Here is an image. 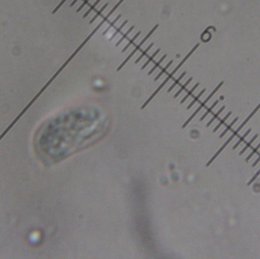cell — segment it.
<instances>
[{"label": "cell", "instance_id": "cell-11", "mask_svg": "<svg viewBox=\"0 0 260 259\" xmlns=\"http://www.w3.org/2000/svg\"><path fill=\"white\" fill-rule=\"evenodd\" d=\"M258 136H259V135H255V136H254L253 138H252L251 140L249 141V142L247 143V144H246V145L245 147H243V150H242V151H240V154H240V155H242V154H243V153H244V152H245L246 151V150H247L248 148H249V147H250V145H252V143L253 142V141H255V140H256V138H258Z\"/></svg>", "mask_w": 260, "mask_h": 259}, {"label": "cell", "instance_id": "cell-18", "mask_svg": "<svg viewBox=\"0 0 260 259\" xmlns=\"http://www.w3.org/2000/svg\"><path fill=\"white\" fill-rule=\"evenodd\" d=\"M231 114H232V112H229V113H228V114H227L226 116H224V118H223V119H221V122H219V124H218V125H217L215 128V129L213 130V132H217V130L218 129V128H219L221 127V125L224 123V122L226 121L227 119H228V117L230 116V115H231Z\"/></svg>", "mask_w": 260, "mask_h": 259}, {"label": "cell", "instance_id": "cell-21", "mask_svg": "<svg viewBox=\"0 0 260 259\" xmlns=\"http://www.w3.org/2000/svg\"><path fill=\"white\" fill-rule=\"evenodd\" d=\"M250 132H251V129H250V128H249V130H248L247 132H246L245 134L243 135V136H242V137H241L240 138V140L238 141H237V143H236V144H235V145L234 147H233V149H234H234H236L237 147L239 146V145H240V144L241 142H242V141H244V139H245V138L246 137V136L248 135L249 134V133H250Z\"/></svg>", "mask_w": 260, "mask_h": 259}, {"label": "cell", "instance_id": "cell-26", "mask_svg": "<svg viewBox=\"0 0 260 259\" xmlns=\"http://www.w3.org/2000/svg\"><path fill=\"white\" fill-rule=\"evenodd\" d=\"M259 147H260V143L258 145H257V146L256 147H255V148L253 149V151H252L251 153L249 154V155L247 157H246V161H249V160L251 159V157H253V156L254 154H255L256 153V152H257V151H258Z\"/></svg>", "mask_w": 260, "mask_h": 259}, {"label": "cell", "instance_id": "cell-13", "mask_svg": "<svg viewBox=\"0 0 260 259\" xmlns=\"http://www.w3.org/2000/svg\"><path fill=\"white\" fill-rule=\"evenodd\" d=\"M134 28H135V26H132V27H131V28H130L129 29V30H127V31H126V34H124L123 35V37H122V38L120 39V40H119V41H118L117 43H116V47H118V46H119V45H120V43H121L123 42V41L124 40H125V39H126V37H128L129 34L130 33H131V32H132V30H133V29H134Z\"/></svg>", "mask_w": 260, "mask_h": 259}, {"label": "cell", "instance_id": "cell-9", "mask_svg": "<svg viewBox=\"0 0 260 259\" xmlns=\"http://www.w3.org/2000/svg\"><path fill=\"white\" fill-rule=\"evenodd\" d=\"M140 34H141V31L137 32V34H135V36L133 37H132V40H130V41H129L128 44L126 45V47H124L123 49V50H122V53H124V52H126V50H127V49H128L129 47L130 46H131V45H132V43H133L135 42V40H136V39L138 38V37H139V36H140Z\"/></svg>", "mask_w": 260, "mask_h": 259}, {"label": "cell", "instance_id": "cell-4", "mask_svg": "<svg viewBox=\"0 0 260 259\" xmlns=\"http://www.w3.org/2000/svg\"><path fill=\"white\" fill-rule=\"evenodd\" d=\"M198 47H199V43H197V44H196V46H195V47H193V48H192V50H191V51H190V53H188L187 55H186L185 58H184L183 60H182L181 62H179V63L178 64V65H177V66H176V68H175L174 69H173V70L172 71V72H171V73H170V74H172V75H173H173H174V74H176V73H177V71L179 70V68H180V67H181V66H183V64L185 63L186 62V60H187L188 59H189V58H190V56H191V55H192V53H193L195 51H196V49H197V48H198Z\"/></svg>", "mask_w": 260, "mask_h": 259}, {"label": "cell", "instance_id": "cell-1", "mask_svg": "<svg viewBox=\"0 0 260 259\" xmlns=\"http://www.w3.org/2000/svg\"><path fill=\"white\" fill-rule=\"evenodd\" d=\"M259 108H260V103L259 104L258 106H256V109H255V110H254L253 111V112H252L251 113H250V115H249V116H248L247 118H246V119H245V120H244V122H243V123L241 124V125H240V126H239L238 128H237V129L236 130V131H234V133H233L232 135L230 136V138H228V141H227L226 142L224 143V145H223V146H222L221 147V148H220L219 150H218V151H217V153H216L215 154V155H214L213 157H212V158H211V159L210 160H209V161L208 162V163H207L206 166H209V165H210V164H211V163H212V162H213L214 160H215L216 157H217V156L219 155L220 154H221V151H223V150H224V149L225 148V147H226L227 145H228V144H229V143H230V141H231L233 140V138H234V137H235V136H236V135H237V134H238V133H239V132H240V130L242 129V128H243V126H244V125H245L247 123V122L249 121V119H251L252 117H253V115L255 114V113H256V112H257V110H259Z\"/></svg>", "mask_w": 260, "mask_h": 259}, {"label": "cell", "instance_id": "cell-23", "mask_svg": "<svg viewBox=\"0 0 260 259\" xmlns=\"http://www.w3.org/2000/svg\"><path fill=\"white\" fill-rule=\"evenodd\" d=\"M100 1H101V0H97L96 2H94V4L92 5L90 7V9H88V10H87V11H86V12H85V15H83V18H86V17H87V15H89L90 13L92 11L94 10V8H95V7H96V6H97V5H98V3H99V2H100Z\"/></svg>", "mask_w": 260, "mask_h": 259}, {"label": "cell", "instance_id": "cell-25", "mask_svg": "<svg viewBox=\"0 0 260 259\" xmlns=\"http://www.w3.org/2000/svg\"><path fill=\"white\" fill-rule=\"evenodd\" d=\"M121 18V15H118L117 17L115 19H114V21H113V22H112V23H111L110 24V26H109L108 28H107V29H106V30H104V33H103V35H105V34H107V32H108V30H110V28H112V27H113V26L114 25V24H115L116 23V22H117L118 21H119V18Z\"/></svg>", "mask_w": 260, "mask_h": 259}, {"label": "cell", "instance_id": "cell-19", "mask_svg": "<svg viewBox=\"0 0 260 259\" xmlns=\"http://www.w3.org/2000/svg\"><path fill=\"white\" fill-rule=\"evenodd\" d=\"M237 120H238V117H237V118H235L234 119V120H233L232 122H231V123L230 124H229V125H228V127L226 128V129L224 130V132H222V134L221 135H220V138H223V137H224V135L226 134L227 132H228V131H229V130L230 129V128H231V127H232L233 125H234L235 124V122H236L237 121Z\"/></svg>", "mask_w": 260, "mask_h": 259}, {"label": "cell", "instance_id": "cell-27", "mask_svg": "<svg viewBox=\"0 0 260 259\" xmlns=\"http://www.w3.org/2000/svg\"><path fill=\"white\" fill-rule=\"evenodd\" d=\"M260 174V169L259 170V171L257 172H256V174L254 175V176H253V178L251 179H250V180L249 181V183H247V185H250L252 184V183H253L254 181H255V179H256V178H257V177H258V176Z\"/></svg>", "mask_w": 260, "mask_h": 259}, {"label": "cell", "instance_id": "cell-29", "mask_svg": "<svg viewBox=\"0 0 260 259\" xmlns=\"http://www.w3.org/2000/svg\"><path fill=\"white\" fill-rule=\"evenodd\" d=\"M89 1H90V0H85V1H84V2H83V3H82V4H81V5H80V7H79V9H77V12H79V11H81V9H83L84 7L86 5H87V2H89Z\"/></svg>", "mask_w": 260, "mask_h": 259}, {"label": "cell", "instance_id": "cell-30", "mask_svg": "<svg viewBox=\"0 0 260 259\" xmlns=\"http://www.w3.org/2000/svg\"><path fill=\"white\" fill-rule=\"evenodd\" d=\"M260 161V155L259 156V157L258 158H257V159H256V160L255 162H254L253 163V165H252V166H253V167H254V166H256V165H257V164H258L259 162Z\"/></svg>", "mask_w": 260, "mask_h": 259}, {"label": "cell", "instance_id": "cell-22", "mask_svg": "<svg viewBox=\"0 0 260 259\" xmlns=\"http://www.w3.org/2000/svg\"><path fill=\"white\" fill-rule=\"evenodd\" d=\"M127 23H128V20H126V21H124L123 23L121 25H120V27H119V28H118L117 29H116V31H115V33H114V34H113V35H112V36H111L110 40H113V39H114V37H115L116 36V35H117L118 34H119V32L121 31L122 29H123V28L124 27H125V26H126V24H127Z\"/></svg>", "mask_w": 260, "mask_h": 259}, {"label": "cell", "instance_id": "cell-15", "mask_svg": "<svg viewBox=\"0 0 260 259\" xmlns=\"http://www.w3.org/2000/svg\"><path fill=\"white\" fill-rule=\"evenodd\" d=\"M192 78H190L188 79L187 81H186L185 84H184L183 85H182V87H180V88H179V91H177V93H176V94L174 95V98H177V97H178V96H179V94H180V93H182V91H183V90L185 89L186 87V86H187V85H189V84H190V82H191V81H192Z\"/></svg>", "mask_w": 260, "mask_h": 259}, {"label": "cell", "instance_id": "cell-16", "mask_svg": "<svg viewBox=\"0 0 260 259\" xmlns=\"http://www.w3.org/2000/svg\"><path fill=\"white\" fill-rule=\"evenodd\" d=\"M198 85H199V83H197V84H196V85H194V87H192V89L190 90V91L188 92V93H187V94H186V96H185V97H183V99H182V100H181V101H180V103H181V104H182V103H184V102H185L186 100H187V99H188V97H190V95H191V94H192V93H193V91H194L195 90H196V88H197V87H198Z\"/></svg>", "mask_w": 260, "mask_h": 259}, {"label": "cell", "instance_id": "cell-31", "mask_svg": "<svg viewBox=\"0 0 260 259\" xmlns=\"http://www.w3.org/2000/svg\"><path fill=\"white\" fill-rule=\"evenodd\" d=\"M78 1H79V0H74V1H73L72 2V3H71V5H70V6L71 7H72L73 5H74L75 4V3H76L77 2H78Z\"/></svg>", "mask_w": 260, "mask_h": 259}, {"label": "cell", "instance_id": "cell-7", "mask_svg": "<svg viewBox=\"0 0 260 259\" xmlns=\"http://www.w3.org/2000/svg\"><path fill=\"white\" fill-rule=\"evenodd\" d=\"M173 60H171V61H170V62H169L167 64L166 66H164V68H163L162 70H161V71H160V73H159V74H158V75H157V76L155 77V78H154V81H158V79L160 78V77L162 76L163 74H164V73L166 72V71L167 70V68H168L169 67H170V66H171V65H172V64H173Z\"/></svg>", "mask_w": 260, "mask_h": 259}, {"label": "cell", "instance_id": "cell-20", "mask_svg": "<svg viewBox=\"0 0 260 259\" xmlns=\"http://www.w3.org/2000/svg\"><path fill=\"white\" fill-rule=\"evenodd\" d=\"M205 91H206V90H205V88H204V89H203V90H202V91H201V92H200V93H198V95L196 96V97H195V98H194V100H192V102H191V103H190V105H189V106H187V110H190V108H191V107H192V106H193V105H194V103H196V101H197V100H198V99H199V97H200L202 95L203 93H205Z\"/></svg>", "mask_w": 260, "mask_h": 259}, {"label": "cell", "instance_id": "cell-6", "mask_svg": "<svg viewBox=\"0 0 260 259\" xmlns=\"http://www.w3.org/2000/svg\"><path fill=\"white\" fill-rule=\"evenodd\" d=\"M166 58H167V54H164V55H163L162 57L160 58V60H158V62H157V63H156L155 65H154V66H153V67H152V69H151V70H150L149 72H148V75H151V74H152V73H153L154 72V71H155L156 69H157V68L160 66V65L161 64V62H162L163 61H164V60H165V59H166Z\"/></svg>", "mask_w": 260, "mask_h": 259}, {"label": "cell", "instance_id": "cell-17", "mask_svg": "<svg viewBox=\"0 0 260 259\" xmlns=\"http://www.w3.org/2000/svg\"><path fill=\"white\" fill-rule=\"evenodd\" d=\"M217 103H218V100H216L215 102L214 103L212 104V105H211V106H210V107H209V109H208V110H207L206 112H205V113H204V115H203L201 117V118H200V121H202L203 119H205V117H206L207 116H208V115L209 114V113H211V110H213V109L215 108V106Z\"/></svg>", "mask_w": 260, "mask_h": 259}, {"label": "cell", "instance_id": "cell-24", "mask_svg": "<svg viewBox=\"0 0 260 259\" xmlns=\"http://www.w3.org/2000/svg\"><path fill=\"white\" fill-rule=\"evenodd\" d=\"M123 1H124V0H119V2H118L117 3H116V4L115 5H114V7H113V9H112L110 11V12H109L108 14H107L106 17H107V18H109L110 17L111 15H112V14H113V13L114 12V11H115L116 10V9H117L118 7H119V5H121L122 3H123Z\"/></svg>", "mask_w": 260, "mask_h": 259}, {"label": "cell", "instance_id": "cell-14", "mask_svg": "<svg viewBox=\"0 0 260 259\" xmlns=\"http://www.w3.org/2000/svg\"><path fill=\"white\" fill-rule=\"evenodd\" d=\"M224 109H225V106H222V107H221V108L219 110L217 111V112L215 113V114L214 115V116L212 117V119H211V120H210V121H209V122H208V124H207V125H206L207 127H209V126H210V125H211V124L212 123V122H213L215 121V120L216 119H217V116H219V115L221 114V112H222V111H223V110H224Z\"/></svg>", "mask_w": 260, "mask_h": 259}, {"label": "cell", "instance_id": "cell-3", "mask_svg": "<svg viewBox=\"0 0 260 259\" xmlns=\"http://www.w3.org/2000/svg\"><path fill=\"white\" fill-rule=\"evenodd\" d=\"M172 77H173V76H172V75H171V74H169V75H168V76L167 77V78H166V79H165V80H164V81H163L162 83H161V85H160V86H159V87H158V88H157V89H156V91H154V93H152V96H151V97H149V98H148V100H146V102H145V103H144V105H142V107H141V109H142V110H143V109H145V106H147L148 104L149 103H150V101H151V100H152V99H153V98H154V97H155V96H156V95H157V93H158V92L160 91V90L162 89L163 87H164V85H166V84H167V82H168V81H169V80H170V79H171V78H172Z\"/></svg>", "mask_w": 260, "mask_h": 259}, {"label": "cell", "instance_id": "cell-12", "mask_svg": "<svg viewBox=\"0 0 260 259\" xmlns=\"http://www.w3.org/2000/svg\"><path fill=\"white\" fill-rule=\"evenodd\" d=\"M108 5H109V3H106V4H105L104 5V6H103L102 8H101V9H100V10L98 11V12H97L96 15H94V17L92 18V19L91 20V21H90V24H92V23H93V22H94V21H95V20H96L97 18H98L99 17V16H100V15H101V13H102L103 11H104V9H106V8H107V6H108Z\"/></svg>", "mask_w": 260, "mask_h": 259}, {"label": "cell", "instance_id": "cell-8", "mask_svg": "<svg viewBox=\"0 0 260 259\" xmlns=\"http://www.w3.org/2000/svg\"><path fill=\"white\" fill-rule=\"evenodd\" d=\"M160 51V49H157V50H156L155 52H154V53H153V54H152V56H151V57L149 58V59H148V60H147V61H146V62H145V64H144V65H143L142 66V69H145V68H146V67H147L148 66V65H149L150 63H151V62H152V61H153V60L154 59V57H155L156 55H158V53H159V52Z\"/></svg>", "mask_w": 260, "mask_h": 259}, {"label": "cell", "instance_id": "cell-5", "mask_svg": "<svg viewBox=\"0 0 260 259\" xmlns=\"http://www.w3.org/2000/svg\"><path fill=\"white\" fill-rule=\"evenodd\" d=\"M153 46H154V43H151V44H150L149 46H148V47L147 48H146V49H145V50H144V51H143L142 53H141V55H139V57L138 58V59H137V60H135V64L139 63V62H140V61L142 60V59H143V58L145 57V55H147V53H148V52H149V50L151 49H152Z\"/></svg>", "mask_w": 260, "mask_h": 259}, {"label": "cell", "instance_id": "cell-10", "mask_svg": "<svg viewBox=\"0 0 260 259\" xmlns=\"http://www.w3.org/2000/svg\"><path fill=\"white\" fill-rule=\"evenodd\" d=\"M186 74V72H183L182 73V74H180V75H179L178 78L176 79V81H174V83H173V85H171V87H170V88L168 89V91H167V92H168V93H170V92H171V91H172V90H173V88H174V87H176V86H177V85L179 83V81H181V79L183 78L184 76H185Z\"/></svg>", "mask_w": 260, "mask_h": 259}, {"label": "cell", "instance_id": "cell-28", "mask_svg": "<svg viewBox=\"0 0 260 259\" xmlns=\"http://www.w3.org/2000/svg\"><path fill=\"white\" fill-rule=\"evenodd\" d=\"M66 1H67V0H62V1H61V2H60V4L58 5L56 7L55 9H54V10L53 11H52V14H55V13L56 12V11H57L60 9V7L62 6V5L64 4V3L66 2Z\"/></svg>", "mask_w": 260, "mask_h": 259}, {"label": "cell", "instance_id": "cell-2", "mask_svg": "<svg viewBox=\"0 0 260 259\" xmlns=\"http://www.w3.org/2000/svg\"><path fill=\"white\" fill-rule=\"evenodd\" d=\"M223 84H224V82H223V81H221V83H220L219 85H217V87H216L215 88V89H214L213 91L211 92V93H210V94H209V96H208V97H207L206 99H205V100H204V101H203V102L202 103H201V105H200V106H198V108H197V110H196L195 111L194 113H192V116H190V118H189V119H187V120H186V122L185 123H184L183 125V126H182V128H185L186 126V125H188V124L190 123V122H191V120H192V119H193V118H194L195 116H196V115H197V113H198V112H199V111H200L201 110H202V109L203 107H204V106H205V104H206L207 103H208V101H209V100H210V99H211V98L212 97H213L214 94H215V93L217 91H218V89H219L220 87H221L222 85H223Z\"/></svg>", "mask_w": 260, "mask_h": 259}]
</instances>
